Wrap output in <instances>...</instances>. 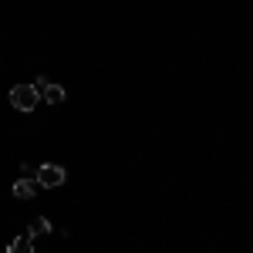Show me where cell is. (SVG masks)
I'll return each mask as SVG.
<instances>
[{"instance_id": "obj_3", "label": "cell", "mask_w": 253, "mask_h": 253, "mask_svg": "<svg viewBox=\"0 0 253 253\" xmlns=\"http://www.w3.org/2000/svg\"><path fill=\"white\" fill-rule=\"evenodd\" d=\"M34 88H38V95H41V101H47V105H61L64 98H68V91L61 88V84H54V81H47L44 75H38V78L31 81Z\"/></svg>"}, {"instance_id": "obj_2", "label": "cell", "mask_w": 253, "mask_h": 253, "mask_svg": "<svg viewBox=\"0 0 253 253\" xmlns=\"http://www.w3.org/2000/svg\"><path fill=\"white\" fill-rule=\"evenodd\" d=\"M34 179H38V186H44V189H58V186H64L68 172L61 166H54V162H44V166H38Z\"/></svg>"}, {"instance_id": "obj_5", "label": "cell", "mask_w": 253, "mask_h": 253, "mask_svg": "<svg viewBox=\"0 0 253 253\" xmlns=\"http://www.w3.org/2000/svg\"><path fill=\"white\" fill-rule=\"evenodd\" d=\"M7 253H34V236L31 233H20L10 240V247H7Z\"/></svg>"}, {"instance_id": "obj_1", "label": "cell", "mask_w": 253, "mask_h": 253, "mask_svg": "<svg viewBox=\"0 0 253 253\" xmlns=\"http://www.w3.org/2000/svg\"><path fill=\"white\" fill-rule=\"evenodd\" d=\"M38 101H41V95H38L34 84H14V88H10V105H14L17 112H34Z\"/></svg>"}, {"instance_id": "obj_4", "label": "cell", "mask_w": 253, "mask_h": 253, "mask_svg": "<svg viewBox=\"0 0 253 253\" xmlns=\"http://www.w3.org/2000/svg\"><path fill=\"white\" fill-rule=\"evenodd\" d=\"M38 179H31V175H24V179H17V182H14V196H17V199H34V196H38Z\"/></svg>"}, {"instance_id": "obj_6", "label": "cell", "mask_w": 253, "mask_h": 253, "mask_svg": "<svg viewBox=\"0 0 253 253\" xmlns=\"http://www.w3.org/2000/svg\"><path fill=\"white\" fill-rule=\"evenodd\" d=\"M51 230H54V226H51V219L38 216V219L31 223V230H27V233H31V236H44V233H51Z\"/></svg>"}]
</instances>
